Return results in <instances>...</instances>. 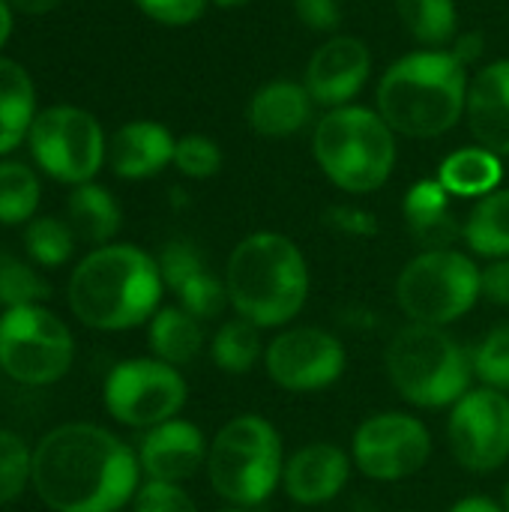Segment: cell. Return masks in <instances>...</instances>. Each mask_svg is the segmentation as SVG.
Segmentation results:
<instances>
[{
  "instance_id": "6da1fadb",
  "label": "cell",
  "mask_w": 509,
  "mask_h": 512,
  "mask_svg": "<svg viewBox=\"0 0 509 512\" xmlns=\"http://www.w3.org/2000/svg\"><path fill=\"white\" fill-rule=\"evenodd\" d=\"M30 486L51 512H120L141 489V465L114 432L63 423L33 447Z\"/></svg>"
},
{
  "instance_id": "7a4b0ae2",
  "label": "cell",
  "mask_w": 509,
  "mask_h": 512,
  "mask_svg": "<svg viewBox=\"0 0 509 512\" xmlns=\"http://www.w3.org/2000/svg\"><path fill=\"white\" fill-rule=\"evenodd\" d=\"M165 282L150 252L132 243H108L87 252L69 276L72 315L102 333L132 330L159 312Z\"/></svg>"
},
{
  "instance_id": "3957f363",
  "label": "cell",
  "mask_w": 509,
  "mask_h": 512,
  "mask_svg": "<svg viewBox=\"0 0 509 512\" xmlns=\"http://www.w3.org/2000/svg\"><path fill=\"white\" fill-rule=\"evenodd\" d=\"M468 66L450 48L399 57L378 81L375 111L405 138H438L465 117Z\"/></svg>"
},
{
  "instance_id": "277c9868",
  "label": "cell",
  "mask_w": 509,
  "mask_h": 512,
  "mask_svg": "<svg viewBox=\"0 0 509 512\" xmlns=\"http://www.w3.org/2000/svg\"><path fill=\"white\" fill-rule=\"evenodd\" d=\"M222 279L234 315L261 330L291 327L312 288L303 249L279 231H255L243 237L231 249Z\"/></svg>"
},
{
  "instance_id": "5b68a950",
  "label": "cell",
  "mask_w": 509,
  "mask_h": 512,
  "mask_svg": "<svg viewBox=\"0 0 509 512\" xmlns=\"http://www.w3.org/2000/svg\"><path fill=\"white\" fill-rule=\"evenodd\" d=\"M312 153L333 186L348 195H372L396 168V132L375 108L351 102L318 120Z\"/></svg>"
},
{
  "instance_id": "8992f818",
  "label": "cell",
  "mask_w": 509,
  "mask_h": 512,
  "mask_svg": "<svg viewBox=\"0 0 509 512\" xmlns=\"http://www.w3.org/2000/svg\"><path fill=\"white\" fill-rule=\"evenodd\" d=\"M384 363L393 390L423 411L453 408L474 384L471 351L447 327L408 321L390 339Z\"/></svg>"
},
{
  "instance_id": "52a82bcc",
  "label": "cell",
  "mask_w": 509,
  "mask_h": 512,
  "mask_svg": "<svg viewBox=\"0 0 509 512\" xmlns=\"http://www.w3.org/2000/svg\"><path fill=\"white\" fill-rule=\"evenodd\" d=\"M285 462L279 429L261 414H240L210 441L207 480L228 507L255 510L282 489Z\"/></svg>"
},
{
  "instance_id": "ba28073f",
  "label": "cell",
  "mask_w": 509,
  "mask_h": 512,
  "mask_svg": "<svg viewBox=\"0 0 509 512\" xmlns=\"http://www.w3.org/2000/svg\"><path fill=\"white\" fill-rule=\"evenodd\" d=\"M483 297V270L459 249H426L396 279V303L414 324L450 327Z\"/></svg>"
},
{
  "instance_id": "9c48e42d",
  "label": "cell",
  "mask_w": 509,
  "mask_h": 512,
  "mask_svg": "<svg viewBox=\"0 0 509 512\" xmlns=\"http://www.w3.org/2000/svg\"><path fill=\"white\" fill-rule=\"evenodd\" d=\"M27 150L45 177L81 186L96 180L108 162V135L87 108L57 102L39 108L27 132Z\"/></svg>"
},
{
  "instance_id": "30bf717a",
  "label": "cell",
  "mask_w": 509,
  "mask_h": 512,
  "mask_svg": "<svg viewBox=\"0 0 509 512\" xmlns=\"http://www.w3.org/2000/svg\"><path fill=\"white\" fill-rule=\"evenodd\" d=\"M75 360L72 330L42 303L3 309L0 372L24 387L57 384Z\"/></svg>"
},
{
  "instance_id": "8fae6325",
  "label": "cell",
  "mask_w": 509,
  "mask_h": 512,
  "mask_svg": "<svg viewBox=\"0 0 509 512\" xmlns=\"http://www.w3.org/2000/svg\"><path fill=\"white\" fill-rule=\"evenodd\" d=\"M189 399L186 378L177 366L156 357H132L117 363L102 384L105 411L129 429H153L174 420Z\"/></svg>"
},
{
  "instance_id": "7c38bea8",
  "label": "cell",
  "mask_w": 509,
  "mask_h": 512,
  "mask_svg": "<svg viewBox=\"0 0 509 512\" xmlns=\"http://www.w3.org/2000/svg\"><path fill=\"white\" fill-rule=\"evenodd\" d=\"M432 459V432L405 411L372 414L354 429L351 462L375 483H399L420 474Z\"/></svg>"
},
{
  "instance_id": "4fadbf2b",
  "label": "cell",
  "mask_w": 509,
  "mask_h": 512,
  "mask_svg": "<svg viewBox=\"0 0 509 512\" xmlns=\"http://www.w3.org/2000/svg\"><path fill=\"white\" fill-rule=\"evenodd\" d=\"M453 459L471 474H492L509 459V396L492 387H471L447 417Z\"/></svg>"
},
{
  "instance_id": "5bb4252c",
  "label": "cell",
  "mask_w": 509,
  "mask_h": 512,
  "mask_svg": "<svg viewBox=\"0 0 509 512\" xmlns=\"http://www.w3.org/2000/svg\"><path fill=\"white\" fill-rule=\"evenodd\" d=\"M345 345L324 327H282L264 351L270 381L285 393H318L345 375Z\"/></svg>"
},
{
  "instance_id": "9a60e30c",
  "label": "cell",
  "mask_w": 509,
  "mask_h": 512,
  "mask_svg": "<svg viewBox=\"0 0 509 512\" xmlns=\"http://www.w3.org/2000/svg\"><path fill=\"white\" fill-rule=\"evenodd\" d=\"M372 69V54L357 36H330L312 57L303 75V84L315 105L339 108L363 90Z\"/></svg>"
},
{
  "instance_id": "2e32d148",
  "label": "cell",
  "mask_w": 509,
  "mask_h": 512,
  "mask_svg": "<svg viewBox=\"0 0 509 512\" xmlns=\"http://www.w3.org/2000/svg\"><path fill=\"white\" fill-rule=\"evenodd\" d=\"M207 438L189 420H168L144 432L138 444V465L147 480L183 486L201 468H207Z\"/></svg>"
},
{
  "instance_id": "e0dca14e",
  "label": "cell",
  "mask_w": 509,
  "mask_h": 512,
  "mask_svg": "<svg viewBox=\"0 0 509 512\" xmlns=\"http://www.w3.org/2000/svg\"><path fill=\"white\" fill-rule=\"evenodd\" d=\"M351 453L330 441H312L285 462L282 492L300 507H321L342 495L351 480Z\"/></svg>"
},
{
  "instance_id": "ac0fdd59",
  "label": "cell",
  "mask_w": 509,
  "mask_h": 512,
  "mask_svg": "<svg viewBox=\"0 0 509 512\" xmlns=\"http://www.w3.org/2000/svg\"><path fill=\"white\" fill-rule=\"evenodd\" d=\"M465 120L474 141L501 159L509 156V60L486 63L468 81Z\"/></svg>"
},
{
  "instance_id": "d6986e66",
  "label": "cell",
  "mask_w": 509,
  "mask_h": 512,
  "mask_svg": "<svg viewBox=\"0 0 509 512\" xmlns=\"http://www.w3.org/2000/svg\"><path fill=\"white\" fill-rule=\"evenodd\" d=\"M177 138L156 120H129L108 138V165L120 180H147L174 162Z\"/></svg>"
},
{
  "instance_id": "ffe728a7",
  "label": "cell",
  "mask_w": 509,
  "mask_h": 512,
  "mask_svg": "<svg viewBox=\"0 0 509 512\" xmlns=\"http://www.w3.org/2000/svg\"><path fill=\"white\" fill-rule=\"evenodd\" d=\"M312 105L315 102L303 81L276 78L252 93L246 117L261 138H288L309 123Z\"/></svg>"
},
{
  "instance_id": "44dd1931",
  "label": "cell",
  "mask_w": 509,
  "mask_h": 512,
  "mask_svg": "<svg viewBox=\"0 0 509 512\" xmlns=\"http://www.w3.org/2000/svg\"><path fill=\"white\" fill-rule=\"evenodd\" d=\"M450 192L438 183V177L432 180H417L405 201H402V213H405V225L408 234L426 249H450L456 243V237H462V225L453 216L450 207Z\"/></svg>"
},
{
  "instance_id": "7402d4cb",
  "label": "cell",
  "mask_w": 509,
  "mask_h": 512,
  "mask_svg": "<svg viewBox=\"0 0 509 512\" xmlns=\"http://www.w3.org/2000/svg\"><path fill=\"white\" fill-rule=\"evenodd\" d=\"M39 114L33 75L24 63L0 54V159L27 144V132Z\"/></svg>"
},
{
  "instance_id": "603a6c76",
  "label": "cell",
  "mask_w": 509,
  "mask_h": 512,
  "mask_svg": "<svg viewBox=\"0 0 509 512\" xmlns=\"http://www.w3.org/2000/svg\"><path fill=\"white\" fill-rule=\"evenodd\" d=\"M66 222L75 234V240L90 243L93 249L114 243L120 225H123V210L117 198L96 180L72 186L66 198Z\"/></svg>"
},
{
  "instance_id": "cb8c5ba5",
  "label": "cell",
  "mask_w": 509,
  "mask_h": 512,
  "mask_svg": "<svg viewBox=\"0 0 509 512\" xmlns=\"http://www.w3.org/2000/svg\"><path fill=\"white\" fill-rule=\"evenodd\" d=\"M501 180H504L501 156L480 144L453 150L438 168V183L453 198H483L501 189Z\"/></svg>"
},
{
  "instance_id": "d4e9b609",
  "label": "cell",
  "mask_w": 509,
  "mask_h": 512,
  "mask_svg": "<svg viewBox=\"0 0 509 512\" xmlns=\"http://www.w3.org/2000/svg\"><path fill=\"white\" fill-rule=\"evenodd\" d=\"M147 342L156 360L168 366H189L207 345L204 324L183 306H165L150 318Z\"/></svg>"
},
{
  "instance_id": "484cf974",
  "label": "cell",
  "mask_w": 509,
  "mask_h": 512,
  "mask_svg": "<svg viewBox=\"0 0 509 512\" xmlns=\"http://www.w3.org/2000/svg\"><path fill=\"white\" fill-rule=\"evenodd\" d=\"M462 240L480 258H509V189L477 198L462 222Z\"/></svg>"
},
{
  "instance_id": "4316f807",
  "label": "cell",
  "mask_w": 509,
  "mask_h": 512,
  "mask_svg": "<svg viewBox=\"0 0 509 512\" xmlns=\"http://www.w3.org/2000/svg\"><path fill=\"white\" fill-rule=\"evenodd\" d=\"M207 348H210V360L225 375H249L264 360V351H267L261 339V327L240 315L219 324Z\"/></svg>"
},
{
  "instance_id": "83f0119b",
  "label": "cell",
  "mask_w": 509,
  "mask_h": 512,
  "mask_svg": "<svg viewBox=\"0 0 509 512\" xmlns=\"http://www.w3.org/2000/svg\"><path fill=\"white\" fill-rule=\"evenodd\" d=\"M42 201L39 171L18 159H0V225H27Z\"/></svg>"
},
{
  "instance_id": "f1b7e54d",
  "label": "cell",
  "mask_w": 509,
  "mask_h": 512,
  "mask_svg": "<svg viewBox=\"0 0 509 512\" xmlns=\"http://www.w3.org/2000/svg\"><path fill=\"white\" fill-rule=\"evenodd\" d=\"M402 27L423 45L441 48L456 39V0H396Z\"/></svg>"
},
{
  "instance_id": "f546056e",
  "label": "cell",
  "mask_w": 509,
  "mask_h": 512,
  "mask_svg": "<svg viewBox=\"0 0 509 512\" xmlns=\"http://www.w3.org/2000/svg\"><path fill=\"white\" fill-rule=\"evenodd\" d=\"M75 234L66 219L36 216L24 225V252L39 267H60L75 252Z\"/></svg>"
},
{
  "instance_id": "4dcf8cb0",
  "label": "cell",
  "mask_w": 509,
  "mask_h": 512,
  "mask_svg": "<svg viewBox=\"0 0 509 512\" xmlns=\"http://www.w3.org/2000/svg\"><path fill=\"white\" fill-rule=\"evenodd\" d=\"M48 297H51V285L33 264L9 252H0V306L3 309L45 303Z\"/></svg>"
},
{
  "instance_id": "1f68e13d",
  "label": "cell",
  "mask_w": 509,
  "mask_h": 512,
  "mask_svg": "<svg viewBox=\"0 0 509 512\" xmlns=\"http://www.w3.org/2000/svg\"><path fill=\"white\" fill-rule=\"evenodd\" d=\"M471 366H474V378L480 381V387H492V390H509V324L492 327L480 345L471 351Z\"/></svg>"
},
{
  "instance_id": "d6a6232c",
  "label": "cell",
  "mask_w": 509,
  "mask_h": 512,
  "mask_svg": "<svg viewBox=\"0 0 509 512\" xmlns=\"http://www.w3.org/2000/svg\"><path fill=\"white\" fill-rule=\"evenodd\" d=\"M30 474L33 450L21 435L0 429V507L12 504L30 486Z\"/></svg>"
},
{
  "instance_id": "836d02e7",
  "label": "cell",
  "mask_w": 509,
  "mask_h": 512,
  "mask_svg": "<svg viewBox=\"0 0 509 512\" xmlns=\"http://www.w3.org/2000/svg\"><path fill=\"white\" fill-rule=\"evenodd\" d=\"M174 294H177L180 306H183L189 315H195L201 324L219 318V315L225 312V306H231L225 279L213 276L210 267L201 270V273H195V276H192L189 282H183Z\"/></svg>"
},
{
  "instance_id": "e575fe53",
  "label": "cell",
  "mask_w": 509,
  "mask_h": 512,
  "mask_svg": "<svg viewBox=\"0 0 509 512\" xmlns=\"http://www.w3.org/2000/svg\"><path fill=\"white\" fill-rule=\"evenodd\" d=\"M183 177L192 180H210L219 174L222 168V150L210 135L201 132H189L183 138H177L174 144V162H171Z\"/></svg>"
},
{
  "instance_id": "d590c367",
  "label": "cell",
  "mask_w": 509,
  "mask_h": 512,
  "mask_svg": "<svg viewBox=\"0 0 509 512\" xmlns=\"http://www.w3.org/2000/svg\"><path fill=\"white\" fill-rule=\"evenodd\" d=\"M156 264H159V273H162V282H165L168 291H177L195 273L207 270L204 255L189 240H171V243H165L162 252H159V258H156Z\"/></svg>"
},
{
  "instance_id": "8d00e7d4",
  "label": "cell",
  "mask_w": 509,
  "mask_h": 512,
  "mask_svg": "<svg viewBox=\"0 0 509 512\" xmlns=\"http://www.w3.org/2000/svg\"><path fill=\"white\" fill-rule=\"evenodd\" d=\"M132 512H198V504L177 483L147 480L132 498Z\"/></svg>"
},
{
  "instance_id": "74e56055",
  "label": "cell",
  "mask_w": 509,
  "mask_h": 512,
  "mask_svg": "<svg viewBox=\"0 0 509 512\" xmlns=\"http://www.w3.org/2000/svg\"><path fill=\"white\" fill-rule=\"evenodd\" d=\"M147 18L165 27H189L204 15L207 0H132Z\"/></svg>"
},
{
  "instance_id": "f35d334b",
  "label": "cell",
  "mask_w": 509,
  "mask_h": 512,
  "mask_svg": "<svg viewBox=\"0 0 509 512\" xmlns=\"http://www.w3.org/2000/svg\"><path fill=\"white\" fill-rule=\"evenodd\" d=\"M327 225L345 237H375L378 234V219L375 213L363 210V207H354V204H339V207H330L327 210Z\"/></svg>"
},
{
  "instance_id": "ab89813d",
  "label": "cell",
  "mask_w": 509,
  "mask_h": 512,
  "mask_svg": "<svg viewBox=\"0 0 509 512\" xmlns=\"http://www.w3.org/2000/svg\"><path fill=\"white\" fill-rule=\"evenodd\" d=\"M294 12L300 24L315 33H333L342 18V9L336 0H294Z\"/></svg>"
},
{
  "instance_id": "60d3db41",
  "label": "cell",
  "mask_w": 509,
  "mask_h": 512,
  "mask_svg": "<svg viewBox=\"0 0 509 512\" xmlns=\"http://www.w3.org/2000/svg\"><path fill=\"white\" fill-rule=\"evenodd\" d=\"M483 300L509 309V258L489 261L483 267Z\"/></svg>"
},
{
  "instance_id": "b9f144b4",
  "label": "cell",
  "mask_w": 509,
  "mask_h": 512,
  "mask_svg": "<svg viewBox=\"0 0 509 512\" xmlns=\"http://www.w3.org/2000/svg\"><path fill=\"white\" fill-rule=\"evenodd\" d=\"M453 42H456V45H453L450 51H453L465 66L477 63V57L483 54V36H480V33H459Z\"/></svg>"
},
{
  "instance_id": "7bdbcfd3",
  "label": "cell",
  "mask_w": 509,
  "mask_h": 512,
  "mask_svg": "<svg viewBox=\"0 0 509 512\" xmlns=\"http://www.w3.org/2000/svg\"><path fill=\"white\" fill-rule=\"evenodd\" d=\"M447 512H507V510H504V504H498V501H492V498H486V495H468V498L456 501V504H453Z\"/></svg>"
},
{
  "instance_id": "ee69618b",
  "label": "cell",
  "mask_w": 509,
  "mask_h": 512,
  "mask_svg": "<svg viewBox=\"0 0 509 512\" xmlns=\"http://www.w3.org/2000/svg\"><path fill=\"white\" fill-rule=\"evenodd\" d=\"M18 15H45L51 9H57L63 0H6Z\"/></svg>"
},
{
  "instance_id": "f6af8a7d",
  "label": "cell",
  "mask_w": 509,
  "mask_h": 512,
  "mask_svg": "<svg viewBox=\"0 0 509 512\" xmlns=\"http://www.w3.org/2000/svg\"><path fill=\"white\" fill-rule=\"evenodd\" d=\"M12 30H15V9L6 0H0V51L12 39Z\"/></svg>"
},
{
  "instance_id": "bcb514c9",
  "label": "cell",
  "mask_w": 509,
  "mask_h": 512,
  "mask_svg": "<svg viewBox=\"0 0 509 512\" xmlns=\"http://www.w3.org/2000/svg\"><path fill=\"white\" fill-rule=\"evenodd\" d=\"M216 6H222V9H237V6H246L249 0H213Z\"/></svg>"
},
{
  "instance_id": "7dc6e473",
  "label": "cell",
  "mask_w": 509,
  "mask_h": 512,
  "mask_svg": "<svg viewBox=\"0 0 509 512\" xmlns=\"http://www.w3.org/2000/svg\"><path fill=\"white\" fill-rule=\"evenodd\" d=\"M219 512H252V510H243V507H225V510Z\"/></svg>"
},
{
  "instance_id": "c3c4849f",
  "label": "cell",
  "mask_w": 509,
  "mask_h": 512,
  "mask_svg": "<svg viewBox=\"0 0 509 512\" xmlns=\"http://www.w3.org/2000/svg\"><path fill=\"white\" fill-rule=\"evenodd\" d=\"M504 510L509 512V486H507V492H504Z\"/></svg>"
},
{
  "instance_id": "681fc988",
  "label": "cell",
  "mask_w": 509,
  "mask_h": 512,
  "mask_svg": "<svg viewBox=\"0 0 509 512\" xmlns=\"http://www.w3.org/2000/svg\"><path fill=\"white\" fill-rule=\"evenodd\" d=\"M399 512H411V510H399Z\"/></svg>"
}]
</instances>
